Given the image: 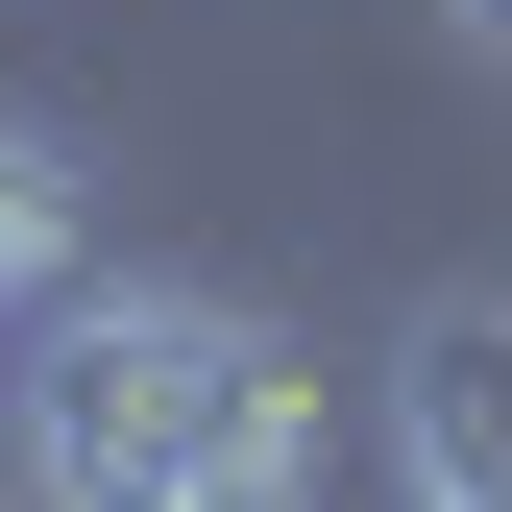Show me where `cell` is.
Segmentation results:
<instances>
[{"mask_svg":"<svg viewBox=\"0 0 512 512\" xmlns=\"http://www.w3.org/2000/svg\"><path fill=\"white\" fill-rule=\"evenodd\" d=\"M220 366H244V293H196V269H49L0 317V464L74 488V512H171Z\"/></svg>","mask_w":512,"mask_h":512,"instance_id":"6da1fadb","label":"cell"},{"mask_svg":"<svg viewBox=\"0 0 512 512\" xmlns=\"http://www.w3.org/2000/svg\"><path fill=\"white\" fill-rule=\"evenodd\" d=\"M439 25H464V49H512V0H439Z\"/></svg>","mask_w":512,"mask_h":512,"instance_id":"5b68a950","label":"cell"},{"mask_svg":"<svg viewBox=\"0 0 512 512\" xmlns=\"http://www.w3.org/2000/svg\"><path fill=\"white\" fill-rule=\"evenodd\" d=\"M366 415H391V488L512 512V293H488V269H464V293H415V317H391V366H366Z\"/></svg>","mask_w":512,"mask_h":512,"instance_id":"7a4b0ae2","label":"cell"},{"mask_svg":"<svg viewBox=\"0 0 512 512\" xmlns=\"http://www.w3.org/2000/svg\"><path fill=\"white\" fill-rule=\"evenodd\" d=\"M269 488H342V366H317L293 317H244V366H220L196 488H171V512H269Z\"/></svg>","mask_w":512,"mask_h":512,"instance_id":"3957f363","label":"cell"},{"mask_svg":"<svg viewBox=\"0 0 512 512\" xmlns=\"http://www.w3.org/2000/svg\"><path fill=\"white\" fill-rule=\"evenodd\" d=\"M49 269H98V244H74V171H49V147H25V122H0V317H25Z\"/></svg>","mask_w":512,"mask_h":512,"instance_id":"277c9868","label":"cell"}]
</instances>
